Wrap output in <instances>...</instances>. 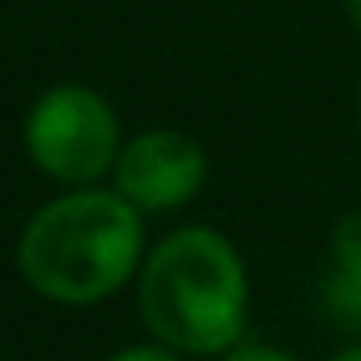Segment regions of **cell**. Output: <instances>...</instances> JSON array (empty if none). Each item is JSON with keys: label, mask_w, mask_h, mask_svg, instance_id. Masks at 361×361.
Instances as JSON below:
<instances>
[{"label": "cell", "mask_w": 361, "mask_h": 361, "mask_svg": "<svg viewBox=\"0 0 361 361\" xmlns=\"http://www.w3.org/2000/svg\"><path fill=\"white\" fill-rule=\"evenodd\" d=\"M221 361H298V357H289L272 344H259V340H238L234 348L221 353Z\"/></svg>", "instance_id": "obj_7"}, {"label": "cell", "mask_w": 361, "mask_h": 361, "mask_svg": "<svg viewBox=\"0 0 361 361\" xmlns=\"http://www.w3.org/2000/svg\"><path fill=\"white\" fill-rule=\"evenodd\" d=\"M119 149V115L90 85H51L26 115V153L56 183H98L115 170Z\"/></svg>", "instance_id": "obj_3"}, {"label": "cell", "mask_w": 361, "mask_h": 361, "mask_svg": "<svg viewBox=\"0 0 361 361\" xmlns=\"http://www.w3.org/2000/svg\"><path fill=\"white\" fill-rule=\"evenodd\" d=\"M331 268L361 285V209L348 213V217L336 226V238H331Z\"/></svg>", "instance_id": "obj_6"}, {"label": "cell", "mask_w": 361, "mask_h": 361, "mask_svg": "<svg viewBox=\"0 0 361 361\" xmlns=\"http://www.w3.org/2000/svg\"><path fill=\"white\" fill-rule=\"evenodd\" d=\"M319 306L340 331H361V285L348 281L344 272L327 268L319 276Z\"/></svg>", "instance_id": "obj_5"}, {"label": "cell", "mask_w": 361, "mask_h": 361, "mask_svg": "<svg viewBox=\"0 0 361 361\" xmlns=\"http://www.w3.org/2000/svg\"><path fill=\"white\" fill-rule=\"evenodd\" d=\"M111 174L115 192L140 213H174L200 196L209 178V157L188 132L153 128L123 140Z\"/></svg>", "instance_id": "obj_4"}, {"label": "cell", "mask_w": 361, "mask_h": 361, "mask_svg": "<svg viewBox=\"0 0 361 361\" xmlns=\"http://www.w3.org/2000/svg\"><path fill=\"white\" fill-rule=\"evenodd\" d=\"M140 319L157 344L221 357L247 336V268L234 243L209 226L166 234L140 264Z\"/></svg>", "instance_id": "obj_2"}, {"label": "cell", "mask_w": 361, "mask_h": 361, "mask_svg": "<svg viewBox=\"0 0 361 361\" xmlns=\"http://www.w3.org/2000/svg\"><path fill=\"white\" fill-rule=\"evenodd\" d=\"M140 264V209L94 183L43 204L18 238V268L26 285L60 306H90L119 293Z\"/></svg>", "instance_id": "obj_1"}, {"label": "cell", "mask_w": 361, "mask_h": 361, "mask_svg": "<svg viewBox=\"0 0 361 361\" xmlns=\"http://www.w3.org/2000/svg\"><path fill=\"white\" fill-rule=\"evenodd\" d=\"M344 9H348V22H353L357 35H361V0H344Z\"/></svg>", "instance_id": "obj_9"}, {"label": "cell", "mask_w": 361, "mask_h": 361, "mask_svg": "<svg viewBox=\"0 0 361 361\" xmlns=\"http://www.w3.org/2000/svg\"><path fill=\"white\" fill-rule=\"evenodd\" d=\"M331 361H361V344H353V348H344V353H336Z\"/></svg>", "instance_id": "obj_10"}, {"label": "cell", "mask_w": 361, "mask_h": 361, "mask_svg": "<svg viewBox=\"0 0 361 361\" xmlns=\"http://www.w3.org/2000/svg\"><path fill=\"white\" fill-rule=\"evenodd\" d=\"M357 115H361V90H357Z\"/></svg>", "instance_id": "obj_11"}, {"label": "cell", "mask_w": 361, "mask_h": 361, "mask_svg": "<svg viewBox=\"0 0 361 361\" xmlns=\"http://www.w3.org/2000/svg\"><path fill=\"white\" fill-rule=\"evenodd\" d=\"M111 361H183V353H174L170 344H132V348L115 353Z\"/></svg>", "instance_id": "obj_8"}]
</instances>
